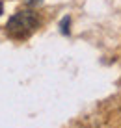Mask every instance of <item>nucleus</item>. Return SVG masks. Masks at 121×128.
I'll return each instance as SVG.
<instances>
[{"label":"nucleus","instance_id":"obj_1","mask_svg":"<svg viewBox=\"0 0 121 128\" xmlns=\"http://www.w3.org/2000/svg\"><path fill=\"white\" fill-rule=\"evenodd\" d=\"M35 26H37V17H35L32 11H19L10 19L8 30H10L13 35H17V37H22V35L30 34Z\"/></svg>","mask_w":121,"mask_h":128},{"label":"nucleus","instance_id":"obj_2","mask_svg":"<svg viewBox=\"0 0 121 128\" xmlns=\"http://www.w3.org/2000/svg\"><path fill=\"white\" fill-rule=\"evenodd\" d=\"M2 11H4V6H2V4H0V15H2Z\"/></svg>","mask_w":121,"mask_h":128}]
</instances>
